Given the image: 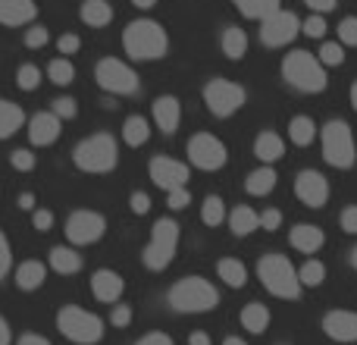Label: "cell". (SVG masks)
I'll list each match as a JSON object with an SVG mask.
<instances>
[{
    "label": "cell",
    "mask_w": 357,
    "mask_h": 345,
    "mask_svg": "<svg viewBox=\"0 0 357 345\" xmlns=\"http://www.w3.org/2000/svg\"><path fill=\"white\" fill-rule=\"evenodd\" d=\"M123 47L132 60H160L169 47V38L154 19H135L123 31Z\"/></svg>",
    "instance_id": "obj_1"
},
{
    "label": "cell",
    "mask_w": 357,
    "mask_h": 345,
    "mask_svg": "<svg viewBox=\"0 0 357 345\" xmlns=\"http://www.w3.org/2000/svg\"><path fill=\"white\" fill-rule=\"evenodd\" d=\"M257 277H260V283L266 286L270 295L289 298V302H295L304 289L301 279H298V270L291 267V260L285 258V254H266V258H260Z\"/></svg>",
    "instance_id": "obj_2"
},
{
    "label": "cell",
    "mask_w": 357,
    "mask_h": 345,
    "mask_svg": "<svg viewBox=\"0 0 357 345\" xmlns=\"http://www.w3.org/2000/svg\"><path fill=\"white\" fill-rule=\"evenodd\" d=\"M169 304L178 314H204L220 304V292L207 283L204 277H185L169 289Z\"/></svg>",
    "instance_id": "obj_3"
},
{
    "label": "cell",
    "mask_w": 357,
    "mask_h": 345,
    "mask_svg": "<svg viewBox=\"0 0 357 345\" xmlns=\"http://www.w3.org/2000/svg\"><path fill=\"white\" fill-rule=\"evenodd\" d=\"M282 75L289 85H295L298 91H323L326 88V66H323L320 60H317L314 54H307V50H295V54L285 57L282 63Z\"/></svg>",
    "instance_id": "obj_4"
},
{
    "label": "cell",
    "mask_w": 357,
    "mask_h": 345,
    "mask_svg": "<svg viewBox=\"0 0 357 345\" xmlns=\"http://www.w3.org/2000/svg\"><path fill=\"white\" fill-rule=\"evenodd\" d=\"M73 161L79 170L85 172H110L119 161V148H116V138L100 132V135H91L85 142L75 145L73 151Z\"/></svg>",
    "instance_id": "obj_5"
},
{
    "label": "cell",
    "mask_w": 357,
    "mask_h": 345,
    "mask_svg": "<svg viewBox=\"0 0 357 345\" xmlns=\"http://www.w3.org/2000/svg\"><path fill=\"white\" fill-rule=\"evenodd\" d=\"M56 330L79 345H94L104 339V321L85 308H75V304H69L56 314Z\"/></svg>",
    "instance_id": "obj_6"
},
{
    "label": "cell",
    "mask_w": 357,
    "mask_h": 345,
    "mask_svg": "<svg viewBox=\"0 0 357 345\" xmlns=\"http://www.w3.org/2000/svg\"><path fill=\"white\" fill-rule=\"evenodd\" d=\"M176 248H178V223L163 216L151 229V242L144 248V267L148 270H167L176 258Z\"/></svg>",
    "instance_id": "obj_7"
},
{
    "label": "cell",
    "mask_w": 357,
    "mask_h": 345,
    "mask_svg": "<svg viewBox=\"0 0 357 345\" xmlns=\"http://www.w3.org/2000/svg\"><path fill=\"white\" fill-rule=\"evenodd\" d=\"M323 157L335 170H348L354 163V135L345 119H333V123L323 126Z\"/></svg>",
    "instance_id": "obj_8"
},
{
    "label": "cell",
    "mask_w": 357,
    "mask_h": 345,
    "mask_svg": "<svg viewBox=\"0 0 357 345\" xmlns=\"http://www.w3.org/2000/svg\"><path fill=\"white\" fill-rule=\"evenodd\" d=\"M94 79L104 91L110 94H135L138 91V75L129 63L116 60V57H104V60L94 66Z\"/></svg>",
    "instance_id": "obj_9"
},
{
    "label": "cell",
    "mask_w": 357,
    "mask_h": 345,
    "mask_svg": "<svg viewBox=\"0 0 357 345\" xmlns=\"http://www.w3.org/2000/svg\"><path fill=\"white\" fill-rule=\"evenodd\" d=\"M204 104H207V110L213 113V117L226 119V117H232L235 110H241V104H245V88L229 79H210L207 88H204Z\"/></svg>",
    "instance_id": "obj_10"
},
{
    "label": "cell",
    "mask_w": 357,
    "mask_h": 345,
    "mask_svg": "<svg viewBox=\"0 0 357 345\" xmlns=\"http://www.w3.org/2000/svg\"><path fill=\"white\" fill-rule=\"evenodd\" d=\"M298 31H301V19L289 10H276L260 25V38H264L266 47H285L298 38Z\"/></svg>",
    "instance_id": "obj_11"
},
{
    "label": "cell",
    "mask_w": 357,
    "mask_h": 345,
    "mask_svg": "<svg viewBox=\"0 0 357 345\" xmlns=\"http://www.w3.org/2000/svg\"><path fill=\"white\" fill-rule=\"evenodd\" d=\"M188 157L197 170L210 172V170H220L229 154H226V145H222L216 135H210V132H197V135L188 142Z\"/></svg>",
    "instance_id": "obj_12"
},
{
    "label": "cell",
    "mask_w": 357,
    "mask_h": 345,
    "mask_svg": "<svg viewBox=\"0 0 357 345\" xmlns=\"http://www.w3.org/2000/svg\"><path fill=\"white\" fill-rule=\"evenodd\" d=\"M107 233V220L94 210H75L66 220V235L73 245H91V242L104 239Z\"/></svg>",
    "instance_id": "obj_13"
},
{
    "label": "cell",
    "mask_w": 357,
    "mask_h": 345,
    "mask_svg": "<svg viewBox=\"0 0 357 345\" xmlns=\"http://www.w3.org/2000/svg\"><path fill=\"white\" fill-rule=\"evenodd\" d=\"M295 195L304 207H323L329 201V182L323 172L317 170H301L295 179Z\"/></svg>",
    "instance_id": "obj_14"
},
{
    "label": "cell",
    "mask_w": 357,
    "mask_h": 345,
    "mask_svg": "<svg viewBox=\"0 0 357 345\" xmlns=\"http://www.w3.org/2000/svg\"><path fill=\"white\" fill-rule=\"evenodd\" d=\"M151 179H154V185H160L163 191H173V189L188 185L191 172L185 163L173 161V157H154V161H151Z\"/></svg>",
    "instance_id": "obj_15"
},
{
    "label": "cell",
    "mask_w": 357,
    "mask_h": 345,
    "mask_svg": "<svg viewBox=\"0 0 357 345\" xmlns=\"http://www.w3.org/2000/svg\"><path fill=\"white\" fill-rule=\"evenodd\" d=\"M60 126H63V119L56 117L54 110L35 113L29 123V142L35 145V148H47V145H54L56 138H60Z\"/></svg>",
    "instance_id": "obj_16"
},
{
    "label": "cell",
    "mask_w": 357,
    "mask_h": 345,
    "mask_svg": "<svg viewBox=\"0 0 357 345\" xmlns=\"http://www.w3.org/2000/svg\"><path fill=\"white\" fill-rule=\"evenodd\" d=\"M323 333L335 342H357V314L354 311H329L323 317Z\"/></svg>",
    "instance_id": "obj_17"
},
{
    "label": "cell",
    "mask_w": 357,
    "mask_h": 345,
    "mask_svg": "<svg viewBox=\"0 0 357 345\" xmlns=\"http://www.w3.org/2000/svg\"><path fill=\"white\" fill-rule=\"evenodd\" d=\"M123 289H126V283H123V277H119L116 270H98V273L91 277V292H94V298H98V302H104V304L119 302Z\"/></svg>",
    "instance_id": "obj_18"
},
{
    "label": "cell",
    "mask_w": 357,
    "mask_h": 345,
    "mask_svg": "<svg viewBox=\"0 0 357 345\" xmlns=\"http://www.w3.org/2000/svg\"><path fill=\"white\" fill-rule=\"evenodd\" d=\"M178 119H182V107H178V98L173 94H163V98L154 101V123L160 132H167V135H173L178 129Z\"/></svg>",
    "instance_id": "obj_19"
},
{
    "label": "cell",
    "mask_w": 357,
    "mask_h": 345,
    "mask_svg": "<svg viewBox=\"0 0 357 345\" xmlns=\"http://www.w3.org/2000/svg\"><path fill=\"white\" fill-rule=\"evenodd\" d=\"M35 16V0H0V25H29Z\"/></svg>",
    "instance_id": "obj_20"
},
{
    "label": "cell",
    "mask_w": 357,
    "mask_h": 345,
    "mask_svg": "<svg viewBox=\"0 0 357 345\" xmlns=\"http://www.w3.org/2000/svg\"><path fill=\"white\" fill-rule=\"evenodd\" d=\"M291 248H298V251L304 254H314L323 248V242H326V235H323L320 226H310V223H298L295 229H291Z\"/></svg>",
    "instance_id": "obj_21"
},
{
    "label": "cell",
    "mask_w": 357,
    "mask_h": 345,
    "mask_svg": "<svg viewBox=\"0 0 357 345\" xmlns=\"http://www.w3.org/2000/svg\"><path fill=\"white\" fill-rule=\"evenodd\" d=\"M282 154H285L282 138H279L276 132H260L257 142H254V157H257L260 163H276Z\"/></svg>",
    "instance_id": "obj_22"
},
{
    "label": "cell",
    "mask_w": 357,
    "mask_h": 345,
    "mask_svg": "<svg viewBox=\"0 0 357 345\" xmlns=\"http://www.w3.org/2000/svg\"><path fill=\"white\" fill-rule=\"evenodd\" d=\"M82 22L91 29H104L113 22V6L107 0H85L82 3Z\"/></svg>",
    "instance_id": "obj_23"
},
{
    "label": "cell",
    "mask_w": 357,
    "mask_h": 345,
    "mask_svg": "<svg viewBox=\"0 0 357 345\" xmlns=\"http://www.w3.org/2000/svg\"><path fill=\"white\" fill-rule=\"evenodd\" d=\"M44 277H47V270H44L41 260H25L16 267V286L22 292H35L44 283Z\"/></svg>",
    "instance_id": "obj_24"
},
{
    "label": "cell",
    "mask_w": 357,
    "mask_h": 345,
    "mask_svg": "<svg viewBox=\"0 0 357 345\" xmlns=\"http://www.w3.org/2000/svg\"><path fill=\"white\" fill-rule=\"evenodd\" d=\"M229 229L235 235H251L254 229H260V214L254 207H248V204H241V207H235L229 214Z\"/></svg>",
    "instance_id": "obj_25"
},
{
    "label": "cell",
    "mask_w": 357,
    "mask_h": 345,
    "mask_svg": "<svg viewBox=\"0 0 357 345\" xmlns=\"http://www.w3.org/2000/svg\"><path fill=\"white\" fill-rule=\"evenodd\" d=\"M241 327L254 336L266 333V327H270V311H266V304H260V302L245 304V311H241Z\"/></svg>",
    "instance_id": "obj_26"
},
{
    "label": "cell",
    "mask_w": 357,
    "mask_h": 345,
    "mask_svg": "<svg viewBox=\"0 0 357 345\" xmlns=\"http://www.w3.org/2000/svg\"><path fill=\"white\" fill-rule=\"evenodd\" d=\"M50 267H54L56 273H63V277H69V273H79L82 270V254H75V248L56 245L54 251H50Z\"/></svg>",
    "instance_id": "obj_27"
},
{
    "label": "cell",
    "mask_w": 357,
    "mask_h": 345,
    "mask_svg": "<svg viewBox=\"0 0 357 345\" xmlns=\"http://www.w3.org/2000/svg\"><path fill=\"white\" fill-rule=\"evenodd\" d=\"M216 273H220V279L226 286H232V289H241V286L248 283V267L235 258H222L220 264H216Z\"/></svg>",
    "instance_id": "obj_28"
},
{
    "label": "cell",
    "mask_w": 357,
    "mask_h": 345,
    "mask_svg": "<svg viewBox=\"0 0 357 345\" xmlns=\"http://www.w3.org/2000/svg\"><path fill=\"white\" fill-rule=\"evenodd\" d=\"M22 107L13 104V101H0V138H10L19 132L22 126Z\"/></svg>",
    "instance_id": "obj_29"
},
{
    "label": "cell",
    "mask_w": 357,
    "mask_h": 345,
    "mask_svg": "<svg viewBox=\"0 0 357 345\" xmlns=\"http://www.w3.org/2000/svg\"><path fill=\"white\" fill-rule=\"evenodd\" d=\"M148 138H151V126L144 117H129L123 123V142L129 145V148H142Z\"/></svg>",
    "instance_id": "obj_30"
},
{
    "label": "cell",
    "mask_w": 357,
    "mask_h": 345,
    "mask_svg": "<svg viewBox=\"0 0 357 345\" xmlns=\"http://www.w3.org/2000/svg\"><path fill=\"white\" fill-rule=\"evenodd\" d=\"M289 138H291V145H298V148H307V145L317 138V123L310 117H295L289 123Z\"/></svg>",
    "instance_id": "obj_31"
},
{
    "label": "cell",
    "mask_w": 357,
    "mask_h": 345,
    "mask_svg": "<svg viewBox=\"0 0 357 345\" xmlns=\"http://www.w3.org/2000/svg\"><path fill=\"white\" fill-rule=\"evenodd\" d=\"M245 189L251 191V195H270V191L276 189V170H273V167H260V170L248 172Z\"/></svg>",
    "instance_id": "obj_32"
},
{
    "label": "cell",
    "mask_w": 357,
    "mask_h": 345,
    "mask_svg": "<svg viewBox=\"0 0 357 345\" xmlns=\"http://www.w3.org/2000/svg\"><path fill=\"white\" fill-rule=\"evenodd\" d=\"M222 54L229 57V60H241V57L248 54V35L241 29H226L222 31Z\"/></svg>",
    "instance_id": "obj_33"
},
{
    "label": "cell",
    "mask_w": 357,
    "mask_h": 345,
    "mask_svg": "<svg viewBox=\"0 0 357 345\" xmlns=\"http://www.w3.org/2000/svg\"><path fill=\"white\" fill-rule=\"evenodd\" d=\"M232 3L241 10V16L260 19V22H264L266 16H273V13L279 10V0H232Z\"/></svg>",
    "instance_id": "obj_34"
},
{
    "label": "cell",
    "mask_w": 357,
    "mask_h": 345,
    "mask_svg": "<svg viewBox=\"0 0 357 345\" xmlns=\"http://www.w3.org/2000/svg\"><path fill=\"white\" fill-rule=\"evenodd\" d=\"M47 79L54 82V85H73L75 66L66 60V57H56V60H50V66H47Z\"/></svg>",
    "instance_id": "obj_35"
},
{
    "label": "cell",
    "mask_w": 357,
    "mask_h": 345,
    "mask_svg": "<svg viewBox=\"0 0 357 345\" xmlns=\"http://www.w3.org/2000/svg\"><path fill=\"white\" fill-rule=\"evenodd\" d=\"M201 220L207 223V226H220L222 220H226V204H222L220 195H210L207 201H204L201 207Z\"/></svg>",
    "instance_id": "obj_36"
},
{
    "label": "cell",
    "mask_w": 357,
    "mask_h": 345,
    "mask_svg": "<svg viewBox=\"0 0 357 345\" xmlns=\"http://www.w3.org/2000/svg\"><path fill=\"white\" fill-rule=\"evenodd\" d=\"M298 279H301V286L317 289V286H323V279H326V267H323L320 260H307V264L298 270Z\"/></svg>",
    "instance_id": "obj_37"
},
{
    "label": "cell",
    "mask_w": 357,
    "mask_h": 345,
    "mask_svg": "<svg viewBox=\"0 0 357 345\" xmlns=\"http://www.w3.org/2000/svg\"><path fill=\"white\" fill-rule=\"evenodd\" d=\"M16 85L22 88V91H35V88L41 85V69H38L35 63H22V66L16 69Z\"/></svg>",
    "instance_id": "obj_38"
},
{
    "label": "cell",
    "mask_w": 357,
    "mask_h": 345,
    "mask_svg": "<svg viewBox=\"0 0 357 345\" xmlns=\"http://www.w3.org/2000/svg\"><path fill=\"white\" fill-rule=\"evenodd\" d=\"M317 60H320L323 66H342V63H345V44L326 41L320 47V57H317Z\"/></svg>",
    "instance_id": "obj_39"
},
{
    "label": "cell",
    "mask_w": 357,
    "mask_h": 345,
    "mask_svg": "<svg viewBox=\"0 0 357 345\" xmlns=\"http://www.w3.org/2000/svg\"><path fill=\"white\" fill-rule=\"evenodd\" d=\"M301 31L307 38H323L326 35V19H323V13H314V16H307L301 22Z\"/></svg>",
    "instance_id": "obj_40"
},
{
    "label": "cell",
    "mask_w": 357,
    "mask_h": 345,
    "mask_svg": "<svg viewBox=\"0 0 357 345\" xmlns=\"http://www.w3.org/2000/svg\"><path fill=\"white\" fill-rule=\"evenodd\" d=\"M339 38L345 47H357V16H348L339 22Z\"/></svg>",
    "instance_id": "obj_41"
},
{
    "label": "cell",
    "mask_w": 357,
    "mask_h": 345,
    "mask_svg": "<svg viewBox=\"0 0 357 345\" xmlns=\"http://www.w3.org/2000/svg\"><path fill=\"white\" fill-rule=\"evenodd\" d=\"M10 163H13V170L29 172V170H35V154H31L29 148H19V151L10 154Z\"/></svg>",
    "instance_id": "obj_42"
},
{
    "label": "cell",
    "mask_w": 357,
    "mask_h": 345,
    "mask_svg": "<svg viewBox=\"0 0 357 345\" xmlns=\"http://www.w3.org/2000/svg\"><path fill=\"white\" fill-rule=\"evenodd\" d=\"M54 113L60 119H75V113H79V104H75V98H56L54 101Z\"/></svg>",
    "instance_id": "obj_43"
},
{
    "label": "cell",
    "mask_w": 357,
    "mask_h": 345,
    "mask_svg": "<svg viewBox=\"0 0 357 345\" xmlns=\"http://www.w3.org/2000/svg\"><path fill=\"white\" fill-rule=\"evenodd\" d=\"M47 29H44V25H31L29 31H25V47H44V44H47Z\"/></svg>",
    "instance_id": "obj_44"
},
{
    "label": "cell",
    "mask_w": 357,
    "mask_h": 345,
    "mask_svg": "<svg viewBox=\"0 0 357 345\" xmlns=\"http://www.w3.org/2000/svg\"><path fill=\"white\" fill-rule=\"evenodd\" d=\"M167 204H169V207H173V210H185V207H188V204H191L188 189H185V185H182V189L167 191Z\"/></svg>",
    "instance_id": "obj_45"
},
{
    "label": "cell",
    "mask_w": 357,
    "mask_h": 345,
    "mask_svg": "<svg viewBox=\"0 0 357 345\" xmlns=\"http://www.w3.org/2000/svg\"><path fill=\"white\" fill-rule=\"evenodd\" d=\"M10 267H13V251H10V242H6V235L0 233V279L10 273Z\"/></svg>",
    "instance_id": "obj_46"
},
{
    "label": "cell",
    "mask_w": 357,
    "mask_h": 345,
    "mask_svg": "<svg viewBox=\"0 0 357 345\" xmlns=\"http://www.w3.org/2000/svg\"><path fill=\"white\" fill-rule=\"evenodd\" d=\"M279 223H282V214H279L276 207H270V210L260 214V229H266V233H276Z\"/></svg>",
    "instance_id": "obj_47"
},
{
    "label": "cell",
    "mask_w": 357,
    "mask_h": 345,
    "mask_svg": "<svg viewBox=\"0 0 357 345\" xmlns=\"http://www.w3.org/2000/svg\"><path fill=\"white\" fill-rule=\"evenodd\" d=\"M110 323H113V327H129V323H132V308H129V304H116V308H113V314H110Z\"/></svg>",
    "instance_id": "obj_48"
},
{
    "label": "cell",
    "mask_w": 357,
    "mask_h": 345,
    "mask_svg": "<svg viewBox=\"0 0 357 345\" xmlns=\"http://www.w3.org/2000/svg\"><path fill=\"white\" fill-rule=\"evenodd\" d=\"M79 47H82V38H79V35H63L60 41H56V50H60L63 57H66V54H75Z\"/></svg>",
    "instance_id": "obj_49"
},
{
    "label": "cell",
    "mask_w": 357,
    "mask_h": 345,
    "mask_svg": "<svg viewBox=\"0 0 357 345\" xmlns=\"http://www.w3.org/2000/svg\"><path fill=\"white\" fill-rule=\"evenodd\" d=\"M31 223H35L38 233H47L50 226H54V214L50 210H35V216H31Z\"/></svg>",
    "instance_id": "obj_50"
},
{
    "label": "cell",
    "mask_w": 357,
    "mask_h": 345,
    "mask_svg": "<svg viewBox=\"0 0 357 345\" xmlns=\"http://www.w3.org/2000/svg\"><path fill=\"white\" fill-rule=\"evenodd\" d=\"M342 229H345L348 235H357V207L342 210Z\"/></svg>",
    "instance_id": "obj_51"
},
{
    "label": "cell",
    "mask_w": 357,
    "mask_h": 345,
    "mask_svg": "<svg viewBox=\"0 0 357 345\" xmlns=\"http://www.w3.org/2000/svg\"><path fill=\"white\" fill-rule=\"evenodd\" d=\"M129 204H132V210H135V214H148V210H151V198L144 195V191H135V195L129 198Z\"/></svg>",
    "instance_id": "obj_52"
},
{
    "label": "cell",
    "mask_w": 357,
    "mask_h": 345,
    "mask_svg": "<svg viewBox=\"0 0 357 345\" xmlns=\"http://www.w3.org/2000/svg\"><path fill=\"white\" fill-rule=\"evenodd\" d=\"M135 345H173V339H169L167 333H148V336H142Z\"/></svg>",
    "instance_id": "obj_53"
},
{
    "label": "cell",
    "mask_w": 357,
    "mask_h": 345,
    "mask_svg": "<svg viewBox=\"0 0 357 345\" xmlns=\"http://www.w3.org/2000/svg\"><path fill=\"white\" fill-rule=\"evenodd\" d=\"M304 3H307L314 13H329V10H335L339 0H304Z\"/></svg>",
    "instance_id": "obj_54"
},
{
    "label": "cell",
    "mask_w": 357,
    "mask_h": 345,
    "mask_svg": "<svg viewBox=\"0 0 357 345\" xmlns=\"http://www.w3.org/2000/svg\"><path fill=\"white\" fill-rule=\"evenodd\" d=\"M16 345H50L47 339H44V336H38V333H25L22 339H19Z\"/></svg>",
    "instance_id": "obj_55"
},
{
    "label": "cell",
    "mask_w": 357,
    "mask_h": 345,
    "mask_svg": "<svg viewBox=\"0 0 357 345\" xmlns=\"http://www.w3.org/2000/svg\"><path fill=\"white\" fill-rule=\"evenodd\" d=\"M188 345H210V336L204 333V330H197V333L188 336Z\"/></svg>",
    "instance_id": "obj_56"
},
{
    "label": "cell",
    "mask_w": 357,
    "mask_h": 345,
    "mask_svg": "<svg viewBox=\"0 0 357 345\" xmlns=\"http://www.w3.org/2000/svg\"><path fill=\"white\" fill-rule=\"evenodd\" d=\"M19 207H22V210H31V207H35V195H31V191L19 195Z\"/></svg>",
    "instance_id": "obj_57"
},
{
    "label": "cell",
    "mask_w": 357,
    "mask_h": 345,
    "mask_svg": "<svg viewBox=\"0 0 357 345\" xmlns=\"http://www.w3.org/2000/svg\"><path fill=\"white\" fill-rule=\"evenodd\" d=\"M0 345H10V323L0 317Z\"/></svg>",
    "instance_id": "obj_58"
},
{
    "label": "cell",
    "mask_w": 357,
    "mask_h": 345,
    "mask_svg": "<svg viewBox=\"0 0 357 345\" xmlns=\"http://www.w3.org/2000/svg\"><path fill=\"white\" fill-rule=\"evenodd\" d=\"M132 3H135V6H138V10H151V6H154V3H157V0H132Z\"/></svg>",
    "instance_id": "obj_59"
},
{
    "label": "cell",
    "mask_w": 357,
    "mask_h": 345,
    "mask_svg": "<svg viewBox=\"0 0 357 345\" xmlns=\"http://www.w3.org/2000/svg\"><path fill=\"white\" fill-rule=\"evenodd\" d=\"M222 345H248V342H245V339H238V336H229V339L222 342Z\"/></svg>",
    "instance_id": "obj_60"
},
{
    "label": "cell",
    "mask_w": 357,
    "mask_h": 345,
    "mask_svg": "<svg viewBox=\"0 0 357 345\" xmlns=\"http://www.w3.org/2000/svg\"><path fill=\"white\" fill-rule=\"evenodd\" d=\"M351 107H354V110H357V82H354V85H351Z\"/></svg>",
    "instance_id": "obj_61"
},
{
    "label": "cell",
    "mask_w": 357,
    "mask_h": 345,
    "mask_svg": "<svg viewBox=\"0 0 357 345\" xmlns=\"http://www.w3.org/2000/svg\"><path fill=\"white\" fill-rule=\"evenodd\" d=\"M351 264H354V270H357V248L351 251Z\"/></svg>",
    "instance_id": "obj_62"
}]
</instances>
